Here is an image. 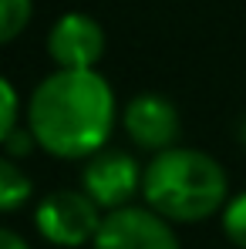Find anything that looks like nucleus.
I'll use <instances>...</instances> for the list:
<instances>
[{
  "label": "nucleus",
  "mask_w": 246,
  "mask_h": 249,
  "mask_svg": "<svg viewBox=\"0 0 246 249\" xmlns=\"http://www.w3.org/2000/svg\"><path fill=\"white\" fill-rule=\"evenodd\" d=\"M115 122V94L98 71H54L27 105V131L57 159H91Z\"/></svg>",
  "instance_id": "obj_1"
},
{
  "label": "nucleus",
  "mask_w": 246,
  "mask_h": 249,
  "mask_svg": "<svg viewBox=\"0 0 246 249\" xmlns=\"http://www.w3.org/2000/svg\"><path fill=\"white\" fill-rule=\"evenodd\" d=\"M31 175L20 165H14L10 159L0 155V212H10V209L24 206L31 199Z\"/></svg>",
  "instance_id": "obj_8"
},
{
  "label": "nucleus",
  "mask_w": 246,
  "mask_h": 249,
  "mask_svg": "<svg viewBox=\"0 0 246 249\" xmlns=\"http://www.w3.org/2000/svg\"><path fill=\"white\" fill-rule=\"evenodd\" d=\"M101 229V209L88 192L57 189L38 206V232L54 246H84L95 243Z\"/></svg>",
  "instance_id": "obj_3"
},
{
  "label": "nucleus",
  "mask_w": 246,
  "mask_h": 249,
  "mask_svg": "<svg viewBox=\"0 0 246 249\" xmlns=\"http://www.w3.org/2000/svg\"><path fill=\"white\" fill-rule=\"evenodd\" d=\"M31 10H34L31 0H0V44L14 41L27 27Z\"/></svg>",
  "instance_id": "obj_9"
},
{
  "label": "nucleus",
  "mask_w": 246,
  "mask_h": 249,
  "mask_svg": "<svg viewBox=\"0 0 246 249\" xmlns=\"http://www.w3.org/2000/svg\"><path fill=\"white\" fill-rule=\"evenodd\" d=\"M3 145H7L10 152H20V155H27V152H31V145H34V135H31V131H14V135H10Z\"/></svg>",
  "instance_id": "obj_12"
},
{
  "label": "nucleus",
  "mask_w": 246,
  "mask_h": 249,
  "mask_svg": "<svg viewBox=\"0 0 246 249\" xmlns=\"http://www.w3.org/2000/svg\"><path fill=\"white\" fill-rule=\"evenodd\" d=\"M17 131V94L7 78H0V142Z\"/></svg>",
  "instance_id": "obj_11"
},
{
  "label": "nucleus",
  "mask_w": 246,
  "mask_h": 249,
  "mask_svg": "<svg viewBox=\"0 0 246 249\" xmlns=\"http://www.w3.org/2000/svg\"><path fill=\"white\" fill-rule=\"evenodd\" d=\"M91 246L95 249H179V239H175L169 219H162L159 212L125 206L101 219V229H98Z\"/></svg>",
  "instance_id": "obj_4"
},
{
  "label": "nucleus",
  "mask_w": 246,
  "mask_h": 249,
  "mask_svg": "<svg viewBox=\"0 0 246 249\" xmlns=\"http://www.w3.org/2000/svg\"><path fill=\"white\" fill-rule=\"evenodd\" d=\"M125 131L135 145L152 148L155 155L169 152L179 138V111L162 94H138L125 108Z\"/></svg>",
  "instance_id": "obj_7"
},
{
  "label": "nucleus",
  "mask_w": 246,
  "mask_h": 249,
  "mask_svg": "<svg viewBox=\"0 0 246 249\" xmlns=\"http://www.w3.org/2000/svg\"><path fill=\"white\" fill-rule=\"evenodd\" d=\"M47 51L57 71H95L105 54V31L88 14H64L47 34Z\"/></svg>",
  "instance_id": "obj_6"
},
{
  "label": "nucleus",
  "mask_w": 246,
  "mask_h": 249,
  "mask_svg": "<svg viewBox=\"0 0 246 249\" xmlns=\"http://www.w3.org/2000/svg\"><path fill=\"white\" fill-rule=\"evenodd\" d=\"M138 185H142V172L135 159L115 148L95 152L81 172V192H88L98 209H112V212L128 206Z\"/></svg>",
  "instance_id": "obj_5"
},
{
  "label": "nucleus",
  "mask_w": 246,
  "mask_h": 249,
  "mask_svg": "<svg viewBox=\"0 0 246 249\" xmlns=\"http://www.w3.org/2000/svg\"><path fill=\"white\" fill-rule=\"evenodd\" d=\"M226 172L199 148L159 152L142 172V196L152 212L172 222H199L226 206Z\"/></svg>",
  "instance_id": "obj_2"
},
{
  "label": "nucleus",
  "mask_w": 246,
  "mask_h": 249,
  "mask_svg": "<svg viewBox=\"0 0 246 249\" xmlns=\"http://www.w3.org/2000/svg\"><path fill=\"white\" fill-rule=\"evenodd\" d=\"M223 229H226V236L240 249H246V192H240L236 199L226 202V209H223Z\"/></svg>",
  "instance_id": "obj_10"
},
{
  "label": "nucleus",
  "mask_w": 246,
  "mask_h": 249,
  "mask_svg": "<svg viewBox=\"0 0 246 249\" xmlns=\"http://www.w3.org/2000/svg\"><path fill=\"white\" fill-rule=\"evenodd\" d=\"M0 249H31L17 232H10V229H0Z\"/></svg>",
  "instance_id": "obj_13"
}]
</instances>
